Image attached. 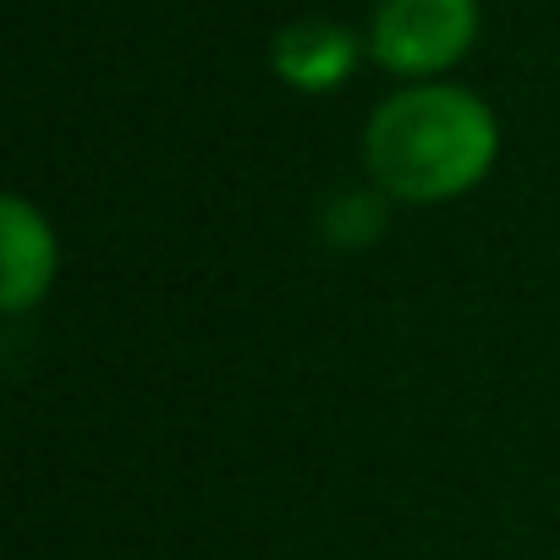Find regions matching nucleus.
I'll return each mask as SVG.
<instances>
[{"label":"nucleus","instance_id":"nucleus-3","mask_svg":"<svg viewBox=\"0 0 560 560\" xmlns=\"http://www.w3.org/2000/svg\"><path fill=\"white\" fill-rule=\"evenodd\" d=\"M0 303L7 314H28L45 303V292L56 287L61 269V242L56 225L45 220V209H34L23 192L0 198Z\"/></svg>","mask_w":560,"mask_h":560},{"label":"nucleus","instance_id":"nucleus-2","mask_svg":"<svg viewBox=\"0 0 560 560\" xmlns=\"http://www.w3.org/2000/svg\"><path fill=\"white\" fill-rule=\"evenodd\" d=\"M478 39V0H380L369 23V56L396 78H440Z\"/></svg>","mask_w":560,"mask_h":560},{"label":"nucleus","instance_id":"nucleus-1","mask_svg":"<svg viewBox=\"0 0 560 560\" xmlns=\"http://www.w3.org/2000/svg\"><path fill=\"white\" fill-rule=\"evenodd\" d=\"M374 182L401 203H445L472 192L500 160L494 110L456 83H412L374 105L363 132Z\"/></svg>","mask_w":560,"mask_h":560},{"label":"nucleus","instance_id":"nucleus-4","mask_svg":"<svg viewBox=\"0 0 560 560\" xmlns=\"http://www.w3.org/2000/svg\"><path fill=\"white\" fill-rule=\"evenodd\" d=\"M269 67L280 72V83H292L303 94H330L358 67V34L341 28V23H325V18L292 23V28L275 34Z\"/></svg>","mask_w":560,"mask_h":560}]
</instances>
